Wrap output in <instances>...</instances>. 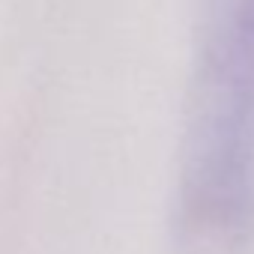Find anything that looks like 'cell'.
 <instances>
[{"instance_id":"obj_1","label":"cell","mask_w":254,"mask_h":254,"mask_svg":"<svg viewBox=\"0 0 254 254\" xmlns=\"http://www.w3.org/2000/svg\"><path fill=\"white\" fill-rule=\"evenodd\" d=\"M177 236L186 254L254 248V0H200Z\"/></svg>"}]
</instances>
